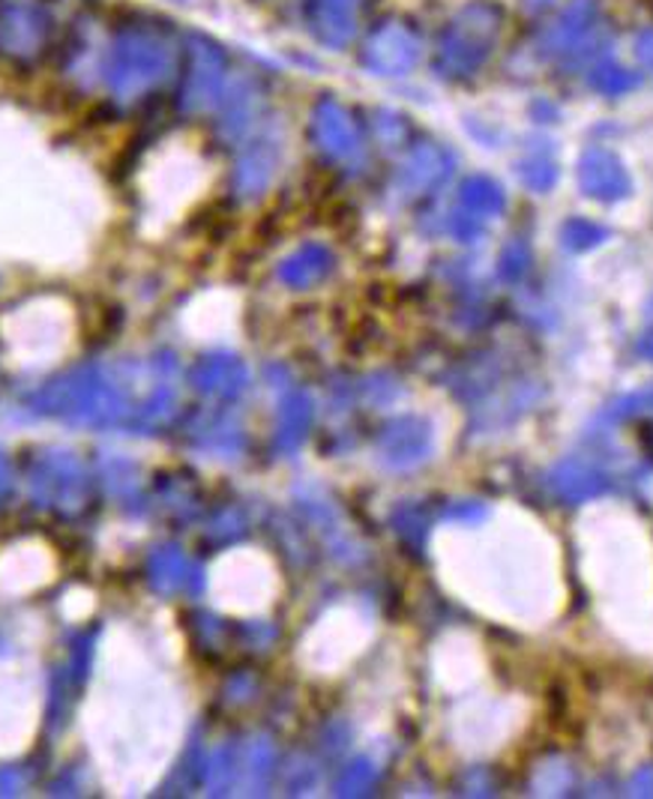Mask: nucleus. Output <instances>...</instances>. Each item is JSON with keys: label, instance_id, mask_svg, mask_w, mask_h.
<instances>
[{"label": "nucleus", "instance_id": "7ed1b4c3", "mask_svg": "<svg viewBox=\"0 0 653 799\" xmlns=\"http://www.w3.org/2000/svg\"><path fill=\"white\" fill-rule=\"evenodd\" d=\"M531 7H546V3H552V0H527Z\"/></svg>", "mask_w": 653, "mask_h": 799}, {"label": "nucleus", "instance_id": "f257e3e1", "mask_svg": "<svg viewBox=\"0 0 653 799\" xmlns=\"http://www.w3.org/2000/svg\"><path fill=\"white\" fill-rule=\"evenodd\" d=\"M603 72H605L603 76L605 90H614V93H617V90H630L635 84V76H630V72L621 67H605Z\"/></svg>", "mask_w": 653, "mask_h": 799}, {"label": "nucleus", "instance_id": "f03ea898", "mask_svg": "<svg viewBox=\"0 0 653 799\" xmlns=\"http://www.w3.org/2000/svg\"><path fill=\"white\" fill-rule=\"evenodd\" d=\"M639 58L647 69H653V30H644L639 37Z\"/></svg>", "mask_w": 653, "mask_h": 799}]
</instances>
